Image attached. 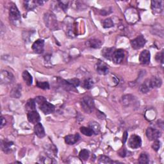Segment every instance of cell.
<instances>
[{"label": "cell", "mask_w": 164, "mask_h": 164, "mask_svg": "<svg viewBox=\"0 0 164 164\" xmlns=\"http://www.w3.org/2000/svg\"><path fill=\"white\" fill-rule=\"evenodd\" d=\"M125 58V51L122 49L115 50L112 57V60L115 64H120L121 63Z\"/></svg>", "instance_id": "6"}, {"label": "cell", "mask_w": 164, "mask_h": 164, "mask_svg": "<svg viewBox=\"0 0 164 164\" xmlns=\"http://www.w3.org/2000/svg\"><path fill=\"white\" fill-rule=\"evenodd\" d=\"M86 44L87 46L90 47L91 48H94V49H99L101 48V46L102 45V43L101 40H99L96 39H90L87 41L86 43Z\"/></svg>", "instance_id": "18"}, {"label": "cell", "mask_w": 164, "mask_h": 164, "mask_svg": "<svg viewBox=\"0 0 164 164\" xmlns=\"http://www.w3.org/2000/svg\"><path fill=\"white\" fill-rule=\"evenodd\" d=\"M80 132L81 133L87 137H91L94 134V132L92 130L91 128H87V127H81L80 128Z\"/></svg>", "instance_id": "26"}, {"label": "cell", "mask_w": 164, "mask_h": 164, "mask_svg": "<svg viewBox=\"0 0 164 164\" xmlns=\"http://www.w3.org/2000/svg\"><path fill=\"white\" fill-rule=\"evenodd\" d=\"M115 49L114 48H104L101 51L102 56L107 60H112Z\"/></svg>", "instance_id": "19"}, {"label": "cell", "mask_w": 164, "mask_h": 164, "mask_svg": "<svg viewBox=\"0 0 164 164\" xmlns=\"http://www.w3.org/2000/svg\"><path fill=\"white\" fill-rule=\"evenodd\" d=\"M33 51L37 54H41L44 52V40L43 39H38L35 41L32 44Z\"/></svg>", "instance_id": "10"}, {"label": "cell", "mask_w": 164, "mask_h": 164, "mask_svg": "<svg viewBox=\"0 0 164 164\" xmlns=\"http://www.w3.org/2000/svg\"><path fill=\"white\" fill-rule=\"evenodd\" d=\"M35 101L39 104L40 110L44 114H50L55 111V106L46 101L45 97L43 96H38L35 99Z\"/></svg>", "instance_id": "1"}, {"label": "cell", "mask_w": 164, "mask_h": 164, "mask_svg": "<svg viewBox=\"0 0 164 164\" xmlns=\"http://www.w3.org/2000/svg\"><path fill=\"white\" fill-rule=\"evenodd\" d=\"M80 139V136L78 133H76L74 135H69L65 137V142L69 145H74L78 142Z\"/></svg>", "instance_id": "17"}, {"label": "cell", "mask_w": 164, "mask_h": 164, "mask_svg": "<svg viewBox=\"0 0 164 164\" xmlns=\"http://www.w3.org/2000/svg\"><path fill=\"white\" fill-rule=\"evenodd\" d=\"M127 138H128V133L126 132H125L124 135H123V139H124V140H123V142L125 143L126 141Z\"/></svg>", "instance_id": "41"}, {"label": "cell", "mask_w": 164, "mask_h": 164, "mask_svg": "<svg viewBox=\"0 0 164 164\" xmlns=\"http://www.w3.org/2000/svg\"><path fill=\"white\" fill-rule=\"evenodd\" d=\"M155 59L158 62H160L162 64L163 62V51H162L158 53L155 56Z\"/></svg>", "instance_id": "36"}, {"label": "cell", "mask_w": 164, "mask_h": 164, "mask_svg": "<svg viewBox=\"0 0 164 164\" xmlns=\"http://www.w3.org/2000/svg\"><path fill=\"white\" fill-rule=\"evenodd\" d=\"M103 26L104 28H111V27L114 26V22H113L112 20L110 18L106 19L103 21Z\"/></svg>", "instance_id": "34"}, {"label": "cell", "mask_w": 164, "mask_h": 164, "mask_svg": "<svg viewBox=\"0 0 164 164\" xmlns=\"http://www.w3.org/2000/svg\"><path fill=\"white\" fill-rule=\"evenodd\" d=\"M36 85L37 87L43 90H48L50 89V85L47 81H37Z\"/></svg>", "instance_id": "31"}, {"label": "cell", "mask_w": 164, "mask_h": 164, "mask_svg": "<svg viewBox=\"0 0 164 164\" xmlns=\"http://www.w3.org/2000/svg\"><path fill=\"white\" fill-rule=\"evenodd\" d=\"M81 107L82 110L87 114H91L94 109V101L90 96H84L81 100Z\"/></svg>", "instance_id": "2"}, {"label": "cell", "mask_w": 164, "mask_h": 164, "mask_svg": "<svg viewBox=\"0 0 164 164\" xmlns=\"http://www.w3.org/2000/svg\"><path fill=\"white\" fill-rule=\"evenodd\" d=\"M160 141L159 140H154V143L152 145V148H153L155 151H158L160 148Z\"/></svg>", "instance_id": "37"}, {"label": "cell", "mask_w": 164, "mask_h": 164, "mask_svg": "<svg viewBox=\"0 0 164 164\" xmlns=\"http://www.w3.org/2000/svg\"><path fill=\"white\" fill-rule=\"evenodd\" d=\"M146 43V40L142 36H138L131 41V45L135 50H139L143 48Z\"/></svg>", "instance_id": "7"}, {"label": "cell", "mask_w": 164, "mask_h": 164, "mask_svg": "<svg viewBox=\"0 0 164 164\" xmlns=\"http://www.w3.org/2000/svg\"><path fill=\"white\" fill-rule=\"evenodd\" d=\"M135 102V97L132 95H126L122 97V103L125 105H129L132 104L133 103Z\"/></svg>", "instance_id": "24"}, {"label": "cell", "mask_w": 164, "mask_h": 164, "mask_svg": "<svg viewBox=\"0 0 164 164\" xmlns=\"http://www.w3.org/2000/svg\"><path fill=\"white\" fill-rule=\"evenodd\" d=\"M10 96L14 98H19L21 96V86L18 84L15 86L10 92Z\"/></svg>", "instance_id": "21"}, {"label": "cell", "mask_w": 164, "mask_h": 164, "mask_svg": "<svg viewBox=\"0 0 164 164\" xmlns=\"http://www.w3.org/2000/svg\"><path fill=\"white\" fill-rule=\"evenodd\" d=\"M89 128L94 132V134H97L100 130V126L97 124L96 122H91L89 124Z\"/></svg>", "instance_id": "33"}, {"label": "cell", "mask_w": 164, "mask_h": 164, "mask_svg": "<svg viewBox=\"0 0 164 164\" xmlns=\"http://www.w3.org/2000/svg\"><path fill=\"white\" fill-rule=\"evenodd\" d=\"M119 155L121 156V157H125L126 155V151L125 149H122L121 151H119Z\"/></svg>", "instance_id": "40"}, {"label": "cell", "mask_w": 164, "mask_h": 164, "mask_svg": "<svg viewBox=\"0 0 164 164\" xmlns=\"http://www.w3.org/2000/svg\"><path fill=\"white\" fill-rule=\"evenodd\" d=\"M99 163H114V161L111 160L110 158L106 156L101 155L99 158Z\"/></svg>", "instance_id": "32"}, {"label": "cell", "mask_w": 164, "mask_h": 164, "mask_svg": "<svg viewBox=\"0 0 164 164\" xmlns=\"http://www.w3.org/2000/svg\"><path fill=\"white\" fill-rule=\"evenodd\" d=\"M34 132H35V134H36L39 138H43L46 135L44 128L43 126L42 125V124L40 122H38L37 124L35 125Z\"/></svg>", "instance_id": "16"}, {"label": "cell", "mask_w": 164, "mask_h": 164, "mask_svg": "<svg viewBox=\"0 0 164 164\" xmlns=\"http://www.w3.org/2000/svg\"><path fill=\"white\" fill-rule=\"evenodd\" d=\"M149 162V156L145 153H142L140 154L139 158H138V163H142V164H145V163H148Z\"/></svg>", "instance_id": "28"}, {"label": "cell", "mask_w": 164, "mask_h": 164, "mask_svg": "<svg viewBox=\"0 0 164 164\" xmlns=\"http://www.w3.org/2000/svg\"><path fill=\"white\" fill-rule=\"evenodd\" d=\"M95 69L97 73L101 75H107L109 73V69L108 66L106 63L100 60L96 63L95 66Z\"/></svg>", "instance_id": "8"}, {"label": "cell", "mask_w": 164, "mask_h": 164, "mask_svg": "<svg viewBox=\"0 0 164 164\" xmlns=\"http://www.w3.org/2000/svg\"><path fill=\"white\" fill-rule=\"evenodd\" d=\"M94 85V81L91 78H87L84 81L83 87L85 89H91Z\"/></svg>", "instance_id": "29"}, {"label": "cell", "mask_w": 164, "mask_h": 164, "mask_svg": "<svg viewBox=\"0 0 164 164\" xmlns=\"http://www.w3.org/2000/svg\"><path fill=\"white\" fill-rule=\"evenodd\" d=\"M161 132L155 128H148L146 130V136L149 140H155L161 137Z\"/></svg>", "instance_id": "9"}, {"label": "cell", "mask_w": 164, "mask_h": 164, "mask_svg": "<svg viewBox=\"0 0 164 164\" xmlns=\"http://www.w3.org/2000/svg\"><path fill=\"white\" fill-rule=\"evenodd\" d=\"M6 125V120L5 119H4V118L3 116H2L1 118V123H0V128H3L4 126H5Z\"/></svg>", "instance_id": "39"}, {"label": "cell", "mask_w": 164, "mask_h": 164, "mask_svg": "<svg viewBox=\"0 0 164 164\" xmlns=\"http://www.w3.org/2000/svg\"><path fill=\"white\" fill-rule=\"evenodd\" d=\"M142 145V140L136 135H133L128 140V145L132 149H137Z\"/></svg>", "instance_id": "5"}, {"label": "cell", "mask_w": 164, "mask_h": 164, "mask_svg": "<svg viewBox=\"0 0 164 164\" xmlns=\"http://www.w3.org/2000/svg\"><path fill=\"white\" fill-rule=\"evenodd\" d=\"M163 1H152L151 9L155 13L160 14L163 11Z\"/></svg>", "instance_id": "15"}, {"label": "cell", "mask_w": 164, "mask_h": 164, "mask_svg": "<svg viewBox=\"0 0 164 164\" xmlns=\"http://www.w3.org/2000/svg\"><path fill=\"white\" fill-rule=\"evenodd\" d=\"M36 101H35V99H30L29 100H28V101L26 102L25 104V109L28 112L36 110Z\"/></svg>", "instance_id": "22"}, {"label": "cell", "mask_w": 164, "mask_h": 164, "mask_svg": "<svg viewBox=\"0 0 164 164\" xmlns=\"http://www.w3.org/2000/svg\"><path fill=\"white\" fill-rule=\"evenodd\" d=\"M90 153L89 151L87 149H82L79 154V156L81 160H87L89 158Z\"/></svg>", "instance_id": "30"}, {"label": "cell", "mask_w": 164, "mask_h": 164, "mask_svg": "<svg viewBox=\"0 0 164 164\" xmlns=\"http://www.w3.org/2000/svg\"><path fill=\"white\" fill-rule=\"evenodd\" d=\"M44 19L46 25L51 30H56L58 29L57 19L55 15L51 13H46L44 15Z\"/></svg>", "instance_id": "3"}, {"label": "cell", "mask_w": 164, "mask_h": 164, "mask_svg": "<svg viewBox=\"0 0 164 164\" xmlns=\"http://www.w3.org/2000/svg\"><path fill=\"white\" fill-rule=\"evenodd\" d=\"M9 15L13 20H19L21 19V14L15 5H11L9 10Z\"/></svg>", "instance_id": "14"}, {"label": "cell", "mask_w": 164, "mask_h": 164, "mask_svg": "<svg viewBox=\"0 0 164 164\" xmlns=\"http://www.w3.org/2000/svg\"><path fill=\"white\" fill-rule=\"evenodd\" d=\"M152 84H153L154 89L155 88H160L162 84V80L159 77H153L151 78Z\"/></svg>", "instance_id": "27"}, {"label": "cell", "mask_w": 164, "mask_h": 164, "mask_svg": "<svg viewBox=\"0 0 164 164\" xmlns=\"http://www.w3.org/2000/svg\"><path fill=\"white\" fill-rule=\"evenodd\" d=\"M22 77L23 80H24V81H25V83L27 84V85L30 86L32 85V83H33L32 77V75L29 73L27 71H23Z\"/></svg>", "instance_id": "23"}, {"label": "cell", "mask_w": 164, "mask_h": 164, "mask_svg": "<svg viewBox=\"0 0 164 164\" xmlns=\"http://www.w3.org/2000/svg\"><path fill=\"white\" fill-rule=\"evenodd\" d=\"M13 142H9L6 140H2L1 142V147L2 151L5 153H9L10 152V148L13 145Z\"/></svg>", "instance_id": "20"}, {"label": "cell", "mask_w": 164, "mask_h": 164, "mask_svg": "<svg viewBox=\"0 0 164 164\" xmlns=\"http://www.w3.org/2000/svg\"><path fill=\"white\" fill-rule=\"evenodd\" d=\"M67 81L69 82V84L72 85L74 88L75 87H77L79 85H80V80L77 78H73V79H70V80H68Z\"/></svg>", "instance_id": "35"}, {"label": "cell", "mask_w": 164, "mask_h": 164, "mask_svg": "<svg viewBox=\"0 0 164 164\" xmlns=\"http://www.w3.org/2000/svg\"><path fill=\"white\" fill-rule=\"evenodd\" d=\"M0 80H1V84L4 85H9L13 82L14 77L13 74L6 70H2L0 76Z\"/></svg>", "instance_id": "4"}, {"label": "cell", "mask_w": 164, "mask_h": 164, "mask_svg": "<svg viewBox=\"0 0 164 164\" xmlns=\"http://www.w3.org/2000/svg\"><path fill=\"white\" fill-rule=\"evenodd\" d=\"M27 118L28 121L33 125L37 124L38 122H40V115L36 110H33L32 111V112H28Z\"/></svg>", "instance_id": "12"}, {"label": "cell", "mask_w": 164, "mask_h": 164, "mask_svg": "<svg viewBox=\"0 0 164 164\" xmlns=\"http://www.w3.org/2000/svg\"><path fill=\"white\" fill-rule=\"evenodd\" d=\"M59 7L63 10H66L68 7V2H58Z\"/></svg>", "instance_id": "38"}, {"label": "cell", "mask_w": 164, "mask_h": 164, "mask_svg": "<svg viewBox=\"0 0 164 164\" xmlns=\"http://www.w3.org/2000/svg\"><path fill=\"white\" fill-rule=\"evenodd\" d=\"M153 89H154V87H153V84H152L151 80L150 78V79H147L144 81V83H142V85L140 86L139 91L143 94H146L149 92Z\"/></svg>", "instance_id": "11"}, {"label": "cell", "mask_w": 164, "mask_h": 164, "mask_svg": "<svg viewBox=\"0 0 164 164\" xmlns=\"http://www.w3.org/2000/svg\"><path fill=\"white\" fill-rule=\"evenodd\" d=\"M37 1H25L24 2V5L25 9L30 11V10H33L37 6Z\"/></svg>", "instance_id": "25"}, {"label": "cell", "mask_w": 164, "mask_h": 164, "mask_svg": "<svg viewBox=\"0 0 164 164\" xmlns=\"http://www.w3.org/2000/svg\"><path fill=\"white\" fill-rule=\"evenodd\" d=\"M151 54L150 52L148 50H144L140 53L139 56V61L140 63L144 64V65H148L150 62Z\"/></svg>", "instance_id": "13"}]
</instances>
